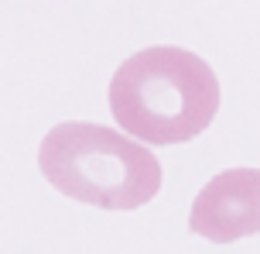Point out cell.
I'll list each match as a JSON object with an SVG mask.
<instances>
[{
  "label": "cell",
  "mask_w": 260,
  "mask_h": 254,
  "mask_svg": "<svg viewBox=\"0 0 260 254\" xmlns=\"http://www.w3.org/2000/svg\"><path fill=\"white\" fill-rule=\"evenodd\" d=\"M219 110V79L206 59L175 45L130 55L110 82L113 121L147 145H182L206 131Z\"/></svg>",
  "instance_id": "6da1fadb"
},
{
  "label": "cell",
  "mask_w": 260,
  "mask_h": 254,
  "mask_svg": "<svg viewBox=\"0 0 260 254\" xmlns=\"http://www.w3.org/2000/svg\"><path fill=\"white\" fill-rule=\"evenodd\" d=\"M38 165L62 196L100 210H137L161 189V161L103 124H55L41 137Z\"/></svg>",
  "instance_id": "7a4b0ae2"
},
{
  "label": "cell",
  "mask_w": 260,
  "mask_h": 254,
  "mask_svg": "<svg viewBox=\"0 0 260 254\" xmlns=\"http://www.w3.org/2000/svg\"><path fill=\"white\" fill-rule=\"evenodd\" d=\"M188 230L212 244L260 234V168H226L195 196Z\"/></svg>",
  "instance_id": "3957f363"
}]
</instances>
